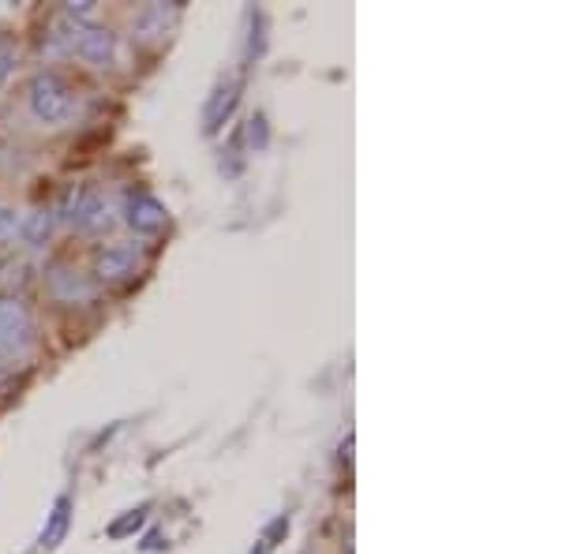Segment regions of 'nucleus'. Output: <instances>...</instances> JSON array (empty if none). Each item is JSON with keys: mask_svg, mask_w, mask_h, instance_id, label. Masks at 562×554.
Masks as SVG:
<instances>
[{"mask_svg": "<svg viewBox=\"0 0 562 554\" xmlns=\"http://www.w3.org/2000/svg\"><path fill=\"white\" fill-rule=\"evenodd\" d=\"M60 45H65L68 53H76V57H83L87 65L94 68H105L113 65V53H116V42L113 34L102 31V26H90V23H71L65 20L57 26V34H53Z\"/></svg>", "mask_w": 562, "mask_h": 554, "instance_id": "nucleus-1", "label": "nucleus"}, {"mask_svg": "<svg viewBox=\"0 0 562 554\" xmlns=\"http://www.w3.org/2000/svg\"><path fill=\"white\" fill-rule=\"evenodd\" d=\"M31 109L42 124H60L71 116V87L53 71H42L31 83Z\"/></svg>", "mask_w": 562, "mask_h": 554, "instance_id": "nucleus-2", "label": "nucleus"}, {"mask_svg": "<svg viewBox=\"0 0 562 554\" xmlns=\"http://www.w3.org/2000/svg\"><path fill=\"white\" fill-rule=\"evenodd\" d=\"M31 344V312L20 296H0V360H15Z\"/></svg>", "mask_w": 562, "mask_h": 554, "instance_id": "nucleus-3", "label": "nucleus"}, {"mask_svg": "<svg viewBox=\"0 0 562 554\" xmlns=\"http://www.w3.org/2000/svg\"><path fill=\"white\" fill-rule=\"evenodd\" d=\"M139 267V251L132 244H113V248H102L94 256V274L102 281H124L135 274Z\"/></svg>", "mask_w": 562, "mask_h": 554, "instance_id": "nucleus-4", "label": "nucleus"}, {"mask_svg": "<svg viewBox=\"0 0 562 554\" xmlns=\"http://www.w3.org/2000/svg\"><path fill=\"white\" fill-rule=\"evenodd\" d=\"M177 20V8L173 4H147L139 15H135L132 31L139 42H154V38H166V31Z\"/></svg>", "mask_w": 562, "mask_h": 554, "instance_id": "nucleus-5", "label": "nucleus"}, {"mask_svg": "<svg viewBox=\"0 0 562 554\" xmlns=\"http://www.w3.org/2000/svg\"><path fill=\"white\" fill-rule=\"evenodd\" d=\"M166 222H169L166 206L154 195H135L128 203V225L135 233H158V229H166Z\"/></svg>", "mask_w": 562, "mask_h": 554, "instance_id": "nucleus-6", "label": "nucleus"}, {"mask_svg": "<svg viewBox=\"0 0 562 554\" xmlns=\"http://www.w3.org/2000/svg\"><path fill=\"white\" fill-rule=\"evenodd\" d=\"M68 524H71V498H68V495H60L57 502H53L49 517H45L42 547H45V551L60 547V543H65V535H68Z\"/></svg>", "mask_w": 562, "mask_h": 554, "instance_id": "nucleus-7", "label": "nucleus"}, {"mask_svg": "<svg viewBox=\"0 0 562 554\" xmlns=\"http://www.w3.org/2000/svg\"><path fill=\"white\" fill-rule=\"evenodd\" d=\"M237 98H240V79H225V83L214 90L211 105H206V128L214 132L217 124H222L225 116L233 113V105H237Z\"/></svg>", "mask_w": 562, "mask_h": 554, "instance_id": "nucleus-8", "label": "nucleus"}, {"mask_svg": "<svg viewBox=\"0 0 562 554\" xmlns=\"http://www.w3.org/2000/svg\"><path fill=\"white\" fill-rule=\"evenodd\" d=\"M53 296L65 299V304H76V299H90V296H94V285H90L83 274L57 270V274H53Z\"/></svg>", "mask_w": 562, "mask_h": 554, "instance_id": "nucleus-9", "label": "nucleus"}, {"mask_svg": "<svg viewBox=\"0 0 562 554\" xmlns=\"http://www.w3.org/2000/svg\"><path fill=\"white\" fill-rule=\"evenodd\" d=\"M143 521H147V506H139V510H132L128 517H121V521L109 524V535H113V540H121V535L143 529Z\"/></svg>", "mask_w": 562, "mask_h": 554, "instance_id": "nucleus-10", "label": "nucleus"}, {"mask_svg": "<svg viewBox=\"0 0 562 554\" xmlns=\"http://www.w3.org/2000/svg\"><path fill=\"white\" fill-rule=\"evenodd\" d=\"M15 60H20V45L8 38V34H0V83L15 71Z\"/></svg>", "mask_w": 562, "mask_h": 554, "instance_id": "nucleus-11", "label": "nucleus"}, {"mask_svg": "<svg viewBox=\"0 0 562 554\" xmlns=\"http://www.w3.org/2000/svg\"><path fill=\"white\" fill-rule=\"evenodd\" d=\"M49 225H53V217H49V214H45V211H34V214L23 222V236H26L31 244H38L42 236H49Z\"/></svg>", "mask_w": 562, "mask_h": 554, "instance_id": "nucleus-12", "label": "nucleus"}, {"mask_svg": "<svg viewBox=\"0 0 562 554\" xmlns=\"http://www.w3.org/2000/svg\"><path fill=\"white\" fill-rule=\"evenodd\" d=\"M285 532H289V517H278V521L267 529V535L259 540V551H251V554H270V551H274V540H278V535H285Z\"/></svg>", "mask_w": 562, "mask_h": 554, "instance_id": "nucleus-13", "label": "nucleus"}, {"mask_svg": "<svg viewBox=\"0 0 562 554\" xmlns=\"http://www.w3.org/2000/svg\"><path fill=\"white\" fill-rule=\"evenodd\" d=\"M15 233H23V217L8 206H0V240H12Z\"/></svg>", "mask_w": 562, "mask_h": 554, "instance_id": "nucleus-14", "label": "nucleus"}, {"mask_svg": "<svg viewBox=\"0 0 562 554\" xmlns=\"http://www.w3.org/2000/svg\"><path fill=\"white\" fill-rule=\"evenodd\" d=\"M248 143L256 150L267 147V116H251V124H248Z\"/></svg>", "mask_w": 562, "mask_h": 554, "instance_id": "nucleus-15", "label": "nucleus"}, {"mask_svg": "<svg viewBox=\"0 0 562 554\" xmlns=\"http://www.w3.org/2000/svg\"><path fill=\"white\" fill-rule=\"evenodd\" d=\"M90 15H94V4H90V0H76V4H68V20L71 23H87Z\"/></svg>", "mask_w": 562, "mask_h": 554, "instance_id": "nucleus-16", "label": "nucleus"}]
</instances>
